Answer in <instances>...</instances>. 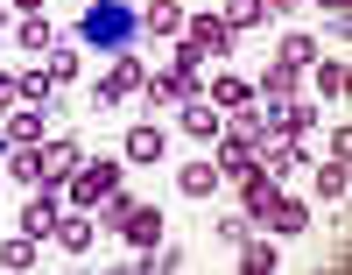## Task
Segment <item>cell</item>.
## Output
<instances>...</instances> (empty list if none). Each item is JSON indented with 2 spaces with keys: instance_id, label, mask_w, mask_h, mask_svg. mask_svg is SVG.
Returning <instances> with one entry per match:
<instances>
[{
  "instance_id": "cell-1",
  "label": "cell",
  "mask_w": 352,
  "mask_h": 275,
  "mask_svg": "<svg viewBox=\"0 0 352 275\" xmlns=\"http://www.w3.org/2000/svg\"><path fill=\"white\" fill-rule=\"evenodd\" d=\"M134 36H141V14L127 8V0H92V8L78 14V50H106V57H120V50H134Z\"/></svg>"
},
{
  "instance_id": "cell-2",
  "label": "cell",
  "mask_w": 352,
  "mask_h": 275,
  "mask_svg": "<svg viewBox=\"0 0 352 275\" xmlns=\"http://www.w3.org/2000/svg\"><path fill=\"white\" fill-rule=\"evenodd\" d=\"M197 85H204V57H197L190 43H176L169 64L141 85V92H148V106H184V99H197Z\"/></svg>"
},
{
  "instance_id": "cell-3",
  "label": "cell",
  "mask_w": 352,
  "mask_h": 275,
  "mask_svg": "<svg viewBox=\"0 0 352 275\" xmlns=\"http://www.w3.org/2000/svg\"><path fill=\"white\" fill-rule=\"evenodd\" d=\"M64 191H71V205H78V212H92L106 191H120V163H113V156H85V163L64 176Z\"/></svg>"
},
{
  "instance_id": "cell-4",
  "label": "cell",
  "mask_w": 352,
  "mask_h": 275,
  "mask_svg": "<svg viewBox=\"0 0 352 275\" xmlns=\"http://www.w3.org/2000/svg\"><path fill=\"white\" fill-rule=\"evenodd\" d=\"M141 85H148V71H141V57H134V50H120V57L106 64V78H99V106H120L127 92H141Z\"/></svg>"
},
{
  "instance_id": "cell-5",
  "label": "cell",
  "mask_w": 352,
  "mask_h": 275,
  "mask_svg": "<svg viewBox=\"0 0 352 275\" xmlns=\"http://www.w3.org/2000/svg\"><path fill=\"white\" fill-rule=\"evenodd\" d=\"M254 226H261V233H275V240H296V233L310 226V205H303V198H282V191H275L268 205H261V219H254Z\"/></svg>"
},
{
  "instance_id": "cell-6",
  "label": "cell",
  "mask_w": 352,
  "mask_h": 275,
  "mask_svg": "<svg viewBox=\"0 0 352 275\" xmlns=\"http://www.w3.org/2000/svg\"><path fill=\"white\" fill-rule=\"evenodd\" d=\"M36 163H43V191H56V183L85 163V148H78L71 134H56V141H36Z\"/></svg>"
},
{
  "instance_id": "cell-7",
  "label": "cell",
  "mask_w": 352,
  "mask_h": 275,
  "mask_svg": "<svg viewBox=\"0 0 352 275\" xmlns=\"http://www.w3.org/2000/svg\"><path fill=\"white\" fill-rule=\"evenodd\" d=\"M184 43H190L197 57H232V28H226L219 8H212V14H190V21H184Z\"/></svg>"
},
{
  "instance_id": "cell-8",
  "label": "cell",
  "mask_w": 352,
  "mask_h": 275,
  "mask_svg": "<svg viewBox=\"0 0 352 275\" xmlns=\"http://www.w3.org/2000/svg\"><path fill=\"white\" fill-rule=\"evenodd\" d=\"M254 163L268 170V176H289V170H303V141H289V134H261V141H254Z\"/></svg>"
},
{
  "instance_id": "cell-9",
  "label": "cell",
  "mask_w": 352,
  "mask_h": 275,
  "mask_svg": "<svg viewBox=\"0 0 352 275\" xmlns=\"http://www.w3.org/2000/svg\"><path fill=\"white\" fill-rule=\"evenodd\" d=\"M240 268H247V275H275V268H282V240L254 226V233L240 240Z\"/></svg>"
},
{
  "instance_id": "cell-10",
  "label": "cell",
  "mask_w": 352,
  "mask_h": 275,
  "mask_svg": "<svg viewBox=\"0 0 352 275\" xmlns=\"http://www.w3.org/2000/svg\"><path fill=\"white\" fill-rule=\"evenodd\" d=\"M296 78H303V71H296V64H282V57H275V64L261 71L254 99H261V106H289V99H296Z\"/></svg>"
},
{
  "instance_id": "cell-11",
  "label": "cell",
  "mask_w": 352,
  "mask_h": 275,
  "mask_svg": "<svg viewBox=\"0 0 352 275\" xmlns=\"http://www.w3.org/2000/svg\"><path fill=\"white\" fill-rule=\"evenodd\" d=\"M261 134H268V113H261V106H232V113L219 120V141H240V148H254Z\"/></svg>"
},
{
  "instance_id": "cell-12",
  "label": "cell",
  "mask_w": 352,
  "mask_h": 275,
  "mask_svg": "<svg viewBox=\"0 0 352 275\" xmlns=\"http://www.w3.org/2000/svg\"><path fill=\"white\" fill-rule=\"evenodd\" d=\"M268 113V134H289V141H303L310 134V120H317V106L310 99H289V106H261Z\"/></svg>"
},
{
  "instance_id": "cell-13",
  "label": "cell",
  "mask_w": 352,
  "mask_h": 275,
  "mask_svg": "<svg viewBox=\"0 0 352 275\" xmlns=\"http://www.w3.org/2000/svg\"><path fill=\"white\" fill-rule=\"evenodd\" d=\"M184 0H148V8H141V28H148V36H162V43H176L184 36Z\"/></svg>"
},
{
  "instance_id": "cell-14",
  "label": "cell",
  "mask_w": 352,
  "mask_h": 275,
  "mask_svg": "<svg viewBox=\"0 0 352 275\" xmlns=\"http://www.w3.org/2000/svg\"><path fill=\"white\" fill-rule=\"evenodd\" d=\"M0 141L8 148H36L43 141V106H14L8 120H0Z\"/></svg>"
},
{
  "instance_id": "cell-15",
  "label": "cell",
  "mask_w": 352,
  "mask_h": 275,
  "mask_svg": "<svg viewBox=\"0 0 352 275\" xmlns=\"http://www.w3.org/2000/svg\"><path fill=\"white\" fill-rule=\"evenodd\" d=\"M113 233L134 240V247H155V240H162V212H155V205H127V219L113 226Z\"/></svg>"
},
{
  "instance_id": "cell-16",
  "label": "cell",
  "mask_w": 352,
  "mask_h": 275,
  "mask_svg": "<svg viewBox=\"0 0 352 275\" xmlns=\"http://www.w3.org/2000/svg\"><path fill=\"white\" fill-rule=\"evenodd\" d=\"M176 113H184V134H190V141H219V120H226V113L204 99V92H197V99H184Z\"/></svg>"
},
{
  "instance_id": "cell-17",
  "label": "cell",
  "mask_w": 352,
  "mask_h": 275,
  "mask_svg": "<svg viewBox=\"0 0 352 275\" xmlns=\"http://www.w3.org/2000/svg\"><path fill=\"white\" fill-rule=\"evenodd\" d=\"M232 191H240V212H254V219H261V205H268V198L282 191V176H268V170L254 163V170L240 176V183H232Z\"/></svg>"
},
{
  "instance_id": "cell-18",
  "label": "cell",
  "mask_w": 352,
  "mask_h": 275,
  "mask_svg": "<svg viewBox=\"0 0 352 275\" xmlns=\"http://www.w3.org/2000/svg\"><path fill=\"white\" fill-rule=\"evenodd\" d=\"M21 233L28 240H56V198L50 191H36V198L21 205Z\"/></svg>"
},
{
  "instance_id": "cell-19",
  "label": "cell",
  "mask_w": 352,
  "mask_h": 275,
  "mask_svg": "<svg viewBox=\"0 0 352 275\" xmlns=\"http://www.w3.org/2000/svg\"><path fill=\"white\" fill-rule=\"evenodd\" d=\"M219 163H184V170H176V191H184V198H212L219 191Z\"/></svg>"
},
{
  "instance_id": "cell-20",
  "label": "cell",
  "mask_w": 352,
  "mask_h": 275,
  "mask_svg": "<svg viewBox=\"0 0 352 275\" xmlns=\"http://www.w3.org/2000/svg\"><path fill=\"white\" fill-rule=\"evenodd\" d=\"M184 268V247L176 240H155V247H141V261H134V275H176Z\"/></svg>"
},
{
  "instance_id": "cell-21",
  "label": "cell",
  "mask_w": 352,
  "mask_h": 275,
  "mask_svg": "<svg viewBox=\"0 0 352 275\" xmlns=\"http://www.w3.org/2000/svg\"><path fill=\"white\" fill-rule=\"evenodd\" d=\"M56 247L85 254V247H92V219H85V212H56Z\"/></svg>"
},
{
  "instance_id": "cell-22",
  "label": "cell",
  "mask_w": 352,
  "mask_h": 275,
  "mask_svg": "<svg viewBox=\"0 0 352 275\" xmlns=\"http://www.w3.org/2000/svg\"><path fill=\"white\" fill-rule=\"evenodd\" d=\"M127 163H162V128H155V120L127 128Z\"/></svg>"
},
{
  "instance_id": "cell-23",
  "label": "cell",
  "mask_w": 352,
  "mask_h": 275,
  "mask_svg": "<svg viewBox=\"0 0 352 275\" xmlns=\"http://www.w3.org/2000/svg\"><path fill=\"white\" fill-rule=\"evenodd\" d=\"M204 99H212L219 113H232V106H254V85H240L232 71H219V78H212V92H204Z\"/></svg>"
},
{
  "instance_id": "cell-24",
  "label": "cell",
  "mask_w": 352,
  "mask_h": 275,
  "mask_svg": "<svg viewBox=\"0 0 352 275\" xmlns=\"http://www.w3.org/2000/svg\"><path fill=\"white\" fill-rule=\"evenodd\" d=\"M317 92H324V99H345V85H352V71H345V57H317Z\"/></svg>"
},
{
  "instance_id": "cell-25",
  "label": "cell",
  "mask_w": 352,
  "mask_h": 275,
  "mask_svg": "<svg viewBox=\"0 0 352 275\" xmlns=\"http://www.w3.org/2000/svg\"><path fill=\"white\" fill-rule=\"evenodd\" d=\"M219 21L232 28V36H247V28L268 21V14H261V0H219Z\"/></svg>"
},
{
  "instance_id": "cell-26",
  "label": "cell",
  "mask_w": 352,
  "mask_h": 275,
  "mask_svg": "<svg viewBox=\"0 0 352 275\" xmlns=\"http://www.w3.org/2000/svg\"><path fill=\"white\" fill-rule=\"evenodd\" d=\"M43 71H50L56 85H71V78H78V43L56 36V43H50V57H43Z\"/></svg>"
},
{
  "instance_id": "cell-27",
  "label": "cell",
  "mask_w": 352,
  "mask_h": 275,
  "mask_svg": "<svg viewBox=\"0 0 352 275\" xmlns=\"http://www.w3.org/2000/svg\"><path fill=\"white\" fill-rule=\"evenodd\" d=\"M8 176L28 183V191H43V163H36V148H8Z\"/></svg>"
},
{
  "instance_id": "cell-28",
  "label": "cell",
  "mask_w": 352,
  "mask_h": 275,
  "mask_svg": "<svg viewBox=\"0 0 352 275\" xmlns=\"http://www.w3.org/2000/svg\"><path fill=\"white\" fill-rule=\"evenodd\" d=\"M247 170H254V148H240V141H219V176H226V183H240Z\"/></svg>"
},
{
  "instance_id": "cell-29",
  "label": "cell",
  "mask_w": 352,
  "mask_h": 275,
  "mask_svg": "<svg viewBox=\"0 0 352 275\" xmlns=\"http://www.w3.org/2000/svg\"><path fill=\"white\" fill-rule=\"evenodd\" d=\"M275 57H282V64H296V71H310L324 50H317V36H282V50H275Z\"/></svg>"
},
{
  "instance_id": "cell-30",
  "label": "cell",
  "mask_w": 352,
  "mask_h": 275,
  "mask_svg": "<svg viewBox=\"0 0 352 275\" xmlns=\"http://www.w3.org/2000/svg\"><path fill=\"white\" fill-rule=\"evenodd\" d=\"M14 85H21V106H50V92H56V78H50L43 64H36V71H21Z\"/></svg>"
},
{
  "instance_id": "cell-31",
  "label": "cell",
  "mask_w": 352,
  "mask_h": 275,
  "mask_svg": "<svg viewBox=\"0 0 352 275\" xmlns=\"http://www.w3.org/2000/svg\"><path fill=\"white\" fill-rule=\"evenodd\" d=\"M345 183H352V163H338V156H331L324 170H317V198H331V205H338V198H345Z\"/></svg>"
},
{
  "instance_id": "cell-32",
  "label": "cell",
  "mask_w": 352,
  "mask_h": 275,
  "mask_svg": "<svg viewBox=\"0 0 352 275\" xmlns=\"http://www.w3.org/2000/svg\"><path fill=\"white\" fill-rule=\"evenodd\" d=\"M14 36H21V50H36V57H50V43H56V28H50L43 14H28V21L14 28Z\"/></svg>"
},
{
  "instance_id": "cell-33",
  "label": "cell",
  "mask_w": 352,
  "mask_h": 275,
  "mask_svg": "<svg viewBox=\"0 0 352 275\" xmlns=\"http://www.w3.org/2000/svg\"><path fill=\"white\" fill-rule=\"evenodd\" d=\"M0 268H36V240H28V233L0 240Z\"/></svg>"
},
{
  "instance_id": "cell-34",
  "label": "cell",
  "mask_w": 352,
  "mask_h": 275,
  "mask_svg": "<svg viewBox=\"0 0 352 275\" xmlns=\"http://www.w3.org/2000/svg\"><path fill=\"white\" fill-rule=\"evenodd\" d=\"M212 233L226 240V247H240V240L254 233V212H226V219H212Z\"/></svg>"
},
{
  "instance_id": "cell-35",
  "label": "cell",
  "mask_w": 352,
  "mask_h": 275,
  "mask_svg": "<svg viewBox=\"0 0 352 275\" xmlns=\"http://www.w3.org/2000/svg\"><path fill=\"white\" fill-rule=\"evenodd\" d=\"M21 106V85H14V71H0V113H14Z\"/></svg>"
},
{
  "instance_id": "cell-36",
  "label": "cell",
  "mask_w": 352,
  "mask_h": 275,
  "mask_svg": "<svg viewBox=\"0 0 352 275\" xmlns=\"http://www.w3.org/2000/svg\"><path fill=\"white\" fill-rule=\"evenodd\" d=\"M310 8H324V14H331V21L345 28V14H352V0H310Z\"/></svg>"
},
{
  "instance_id": "cell-37",
  "label": "cell",
  "mask_w": 352,
  "mask_h": 275,
  "mask_svg": "<svg viewBox=\"0 0 352 275\" xmlns=\"http://www.w3.org/2000/svg\"><path fill=\"white\" fill-rule=\"evenodd\" d=\"M296 8H303V0H261V14H275V21H282V14H296Z\"/></svg>"
},
{
  "instance_id": "cell-38",
  "label": "cell",
  "mask_w": 352,
  "mask_h": 275,
  "mask_svg": "<svg viewBox=\"0 0 352 275\" xmlns=\"http://www.w3.org/2000/svg\"><path fill=\"white\" fill-rule=\"evenodd\" d=\"M8 8H14V14L28 21V14H43V8H50V0H8Z\"/></svg>"
},
{
  "instance_id": "cell-39",
  "label": "cell",
  "mask_w": 352,
  "mask_h": 275,
  "mask_svg": "<svg viewBox=\"0 0 352 275\" xmlns=\"http://www.w3.org/2000/svg\"><path fill=\"white\" fill-rule=\"evenodd\" d=\"M0 21H8V0H0Z\"/></svg>"
},
{
  "instance_id": "cell-40",
  "label": "cell",
  "mask_w": 352,
  "mask_h": 275,
  "mask_svg": "<svg viewBox=\"0 0 352 275\" xmlns=\"http://www.w3.org/2000/svg\"><path fill=\"white\" fill-rule=\"evenodd\" d=\"M0 156H8V141H0Z\"/></svg>"
},
{
  "instance_id": "cell-41",
  "label": "cell",
  "mask_w": 352,
  "mask_h": 275,
  "mask_svg": "<svg viewBox=\"0 0 352 275\" xmlns=\"http://www.w3.org/2000/svg\"><path fill=\"white\" fill-rule=\"evenodd\" d=\"M0 176H8V170H0Z\"/></svg>"
}]
</instances>
